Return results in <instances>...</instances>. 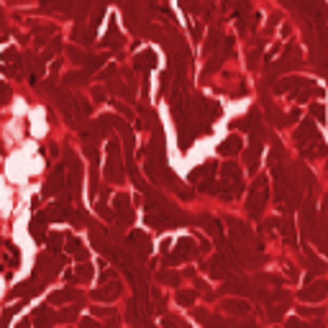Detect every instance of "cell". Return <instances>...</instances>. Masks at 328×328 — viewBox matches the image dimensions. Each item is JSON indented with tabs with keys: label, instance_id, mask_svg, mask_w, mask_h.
<instances>
[{
	"label": "cell",
	"instance_id": "8",
	"mask_svg": "<svg viewBox=\"0 0 328 328\" xmlns=\"http://www.w3.org/2000/svg\"><path fill=\"white\" fill-rule=\"evenodd\" d=\"M287 328H305V323L298 320V318H290V320H287Z\"/></svg>",
	"mask_w": 328,
	"mask_h": 328
},
{
	"label": "cell",
	"instance_id": "2",
	"mask_svg": "<svg viewBox=\"0 0 328 328\" xmlns=\"http://www.w3.org/2000/svg\"><path fill=\"white\" fill-rule=\"evenodd\" d=\"M62 190V167H57V172L47 180V185H44V195L49 197V195H57Z\"/></svg>",
	"mask_w": 328,
	"mask_h": 328
},
{
	"label": "cell",
	"instance_id": "9",
	"mask_svg": "<svg viewBox=\"0 0 328 328\" xmlns=\"http://www.w3.org/2000/svg\"><path fill=\"white\" fill-rule=\"evenodd\" d=\"M82 328H100L95 320H90V318H85V320H82Z\"/></svg>",
	"mask_w": 328,
	"mask_h": 328
},
{
	"label": "cell",
	"instance_id": "6",
	"mask_svg": "<svg viewBox=\"0 0 328 328\" xmlns=\"http://www.w3.org/2000/svg\"><path fill=\"white\" fill-rule=\"evenodd\" d=\"M67 249H69V252H74L79 259H85V257H88V252L82 249V243H79L77 238H67Z\"/></svg>",
	"mask_w": 328,
	"mask_h": 328
},
{
	"label": "cell",
	"instance_id": "1",
	"mask_svg": "<svg viewBox=\"0 0 328 328\" xmlns=\"http://www.w3.org/2000/svg\"><path fill=\"white\" fill-rule=\"evenodd\" d=\"M108 159H110V167H108V177L110 180H120V164H118V144L110 141L108 144Z\"/></svg>",
	"mask_w": 328,
	"mask_h": 328
},
{
	"label": "cell",
	"instance_id": "11",
	"mask_svg": "<svg viewBox=\"0 0 328 328\" xmlns=\"http://www.w3.org/2000/svg\"><path fill=\"white\" fill-rule=\"evenodd\" d=\"M313 328H323V325H313Z\"/></svg>",
	"mask_w": 328,
	"mask_h": 328
},
{
	"label": "cell",
	"instance_id": "3",
	"mask_svg": "<svg viewBox=\"0 0 328 328\" xmlns=\"http://www.w3.org/2000/svg\"><path fill=\"white\" fill-rule=\"evenodd\" d=\"M223 308H226L228 313H238V315L249 313V303H243V300H226Z\"/></svg>",
	"mask_w": 328,
	"mask_h": 328
},
{
	"label": "cell",
	"instance_id": "7",
	"mask_svg": "<svg viewBox=\"0 0 328 328\" xmlns=\"http://www.w3.org/2000/svg\"><path fill=\"white\" fill-rule=\"evenodd\" d=\"M233 149H236V151L241 149V141H238V139H228V141L221 146V154H231Z\"/></svg>",
	"mask_w": 328,
	"mask_h": 328
},
{
	"label": "cell",
	"instance_id": "4",
	"mask_svg": "<svg viewBox=\"0 0 328 328\" xmlns=\"http://www.w3.org/2000/svg\"><path fill=\"white\" fill-rule=\"evenodd\" d=\"M38 290H41V287H38L36 282H31V279H28V282H23V284H18V287H16L13 295H28V293H31V295H36Z\"/></svg>",
	"mask_w": 328,
	"mask_h": 328
},
{
	"label": "cell",
	"instance_id": "10",
	"mask_svg": "<svg viewBox=\"0 0 328 328\" xmlns=\"http://www.w3.org/2000/svg\"><path fill=\"white\" fill-rule=\"evenodd\" d=\"M105 328H118V325H115V323H113V320H110V323H108V325H105Z\"/></svg>",
	"mask_w": 328,
	"mask_h": 328
},
{
	"label": "cell",
	"instance_id": "5",
	"mask_svg": "<svg viewBox=\"0 0 328 328\" xmlns=\"http://www.w3.org/2000/svg\"><path fill=\"white\" fill-rule=\"evenodd\" d=\"M44 221H47V216H44V213H38V216H36V221L31 223V231H33V236H36L38 241L44 238Z\"/></svg>",
	"mask_w": 328,
	"mask_h": 328
}]
</instances>
